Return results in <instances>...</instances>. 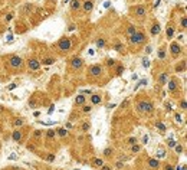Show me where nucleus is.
<instances>
[{
	"mask_svg": "<svg viewBox=\"0 0 187 170\" xmlns=\"http://www.w3.org/2000/svg\"><path fill=\"white\" fill-rule=\"evenodd\" d=\"M174 32H176V26H174L173 22H170V23L167 25V29H166V35H167L168 39H171L173 36H174Z\"/></svg>",
	"mask_w": 187,
	"mask_h": 170,
	"instance_id": "obj_15",
	"label": "nucleus"
},
{
	"mask_svg": "<svg viewBox=\"0 0 187 170\" xmlns=\"http://www.w3.org/2000/svg\"><path fill=\"white\" fill-rule=\"evenodd\" d=\"M128 42H130V45H132V46H141V45H144V43L147 42V36L144 35V32L137 30L134 35L130 36Z\"/></svg>",
	"mask_w": 187,
	"mask_h": 170,
	"instance_id": "obj_4",
	"label": "nucleus"
},
{
	"mask_svg": "<svg viewBox=\"0 0 187 170\" xmlns=\"http://www.w3.org/2000/svg\"><path fill=\"white\" fill-rule=\"evenodd\" d=\"M55 62H56V58H55V56H46V58H43V59L40 61V65L49 66V65H53Z\"/></svg>",
	"mask_w": 187,
	"mask_h": 170,
	"instance_id": "obj_17",
	"label": "nucleus"
},
{
	"mask_svg": "<svg viewBox=\"0 0 187 170\" xmlns=\"http://www.w3.org/2000/svg\"><path fill=\"white\" fill-rule=\"evenodd\" d=\"M186 26H187V19H186V16H181V29L184 30V29H186Z\"/></svg>",
	"mask_w": 187,
	"mask_h": 170,
	"instance_id": "obj_39",
	"label": "nucleus"
},
{
	"mask_svg": "<svg viewBox=\"0 0 187 170\" xmlns=\"http://www.w3.org/2000/svg\"><path fill=\"white\" fill-rule=\"evenodd\" d=\"M0 133H1V127H0Z\"/></svg>",
	"mask_w": 187,
	"mask_h": 170,
	"instance_id": "obj_60",
	"label": "nucleus"
},
{
	"mask_svg": "<svg viewBox=\"0 0 187 170\" xmlns=\"http://www.w3.org/2000/svg\"><path fill=\"white\" fill-rule=\"evenodd\" d=\"M164 170H174V167H173L171 164H166V169Z\"/></svg>",
	"mask_w": 187,
	"mask_h": 170,
	"instance_id": "obj_52",
	"label": "nucleus"
},
{
	"mask_svg": "<svg viewBox=\"0 0 187 170\" xmlns=\"http://www.w3.org/2000/svg\"><path fill=\"white\" fill-rule=\"evenodd\" d=\"M23 124H25V120H23V118H15V121H13V125H15L16 128H17V127H22Z\"/></svg>",
	"mask_w": 187,
	"mask_h": 170,
	"instance_id": "obj_30",
	"label": "nucleus"
},
{
	"mask_svg": "<svg viewBox=\"0 0 187 170\" xmlns=\"http://www.w3.org/2000/svg\"><path fill=\"white\" fill-rule=\"evenodd\" d=\"M102 164H104V160H102V159H98V157H95V159H92V166H94V167L99 169V167H101Z\"/></svg>",
	"mask_w": 187,
	"mask_h": 170,
	"instance_id": "obj_23",
	"label": "nucleus"
},
{
	"mask_svg": "<svg viewBox=\"0 0 187 170\" xmlns=\"http://www.w3.org/2000/svg\"><path fill=\"white\" fill-rule=\"evenodd\" d=\"M156 127L160 130V133H166V130H167V128H166V125L161 123V121H157V123H156Z\"/></svg>",
	"mask_w": 187,
	"mask_h": 170,
	"instance_id": "obj_29",
	"label": "nucleus"
},
{
	"mask_svg": "<svg viewBox=\"0 0 187 170\" xmlns=\"http://www.w3.org/2000/svg\"><path fill=\"white\" fill-rule=\"evenodd\" d=\"M180 108L183 110V111H186V110H187V104H186V98H181V101H180Z\"/></svg>",
	"mask_w": 187,
	"mask_h": 170,
	"instance_id": "obj_38",
	"label": "nucleus"
},
{
	"mask_svg": "<svg viewBox=\"0 0 187 170\" xmlns=\"http://www.w3.org/2000/svg\"><path fill=\"white\" fill-rule=\"evenodd\" d=\"M101 170H112V167H111L109 164H105V163H104V164L101 166Z\"/></svg>",
	"mask_w": 187,
	"mask_h": 170,
	"instance_id": "obj_44",
	"label": "nucleus"
},
{
	"mask_svg": "<svg viewBox=\"0 0 187 170\" xmlns=\"http://www.w3.org/2000/svg\"><path fill=\"white\" fill-rule=\"evenodd\" d=\"M157 56H158V59H164V58H166V48H160Z\"/></svg>",
	"mask_w": 187,
	"mask_h": 170,
	"instance_id": "obj_32",
	"label": "nucleus"
},
{
	"mask_svg": "<svg viewBox=\"0 0 187 170\" xmlns=\"http://www.w3.org/2000/svg\"><path fill=\"white\" fill-rule=\"evenodd\" d=\"M147 164L150 166V169H158V167H160L158 159H148V160H147Z\"/></svg>",
	"mask_w": 187,
	"mask_h": 170,
	"instance_id": "obj_19",
	"label": "nucleus"
},
{
	"mask_svg": "<svg viewBox=\"0 0 187 170\" xmlns=\"http://www.w3.org/2000/svg\"><path fill=\"white\" fill-rule=\"evenodd\" d=\"M142 66H144V68H148V66H150V61H148L147 58L142 59Z\"/></svg>",
	"mask_w": 187,
	"mask_h": 170,
	"instance_id": "obj_42",
	"label": "nucleus"
},
{
	"mask_svg": "<svg viewBox=\"0 0 187 170\" xmlns=\"http://www.w3.org/2000/svg\"><path fill=\"white\" fill-rule=\"evenodd\" d=\"M45 159H46V161L52 163V161H55V154L53 153H47V156H45Z\"/></svg>",
	"mask_w": 187,
	"mask_h": 170,
	"instance_id": "obj_37",
	"label": "nucleus"
},
{
	"mask_svg": "<svg viewBox=\"0 0 187 170\" xmlns=\"http://www.w3.org/2000/svg\"><path fill=\"white\" fill-rule=\"evenodd\" d=\"M69 7H71L72 12H78V10H81V7H82V1L81 0H71Z\"/></svg>",
	"mask_w": 187,
	"mask_h": 170,
	"instance_id": "obj_14",
	"label": "nucleus"
},
{
	"mask_svg": "<svg viewBox=\"0 0 187 170\" xmlns=\"http://www.w3.org/2000/svg\"><path fill=\"white\" fill-rule=\"evenodd\" d=\"M85 101H86V97H85L84 94H81V95H78V97L75 98V105H84Z\"/></svg>",
	"mask_w": 187,
	"mask_h": 170,
	"instance_id": "obj_21",
	"label": "nucleus"
},
{
	"mask_svg": "<svg viewBox=\"0 0 187 170\" xmlns=\"http://www.w3.org/2000/svg\"><path fill=\"white\" fill-rule=\"evenodd\" d=\"M135 32H137V28H135L134 25H128V26H127V35H128V36L134 35Z\"/></svg>",
	"mask_w": 187,
	"mask_h": 170,
	"instance_id": "obj_26",
	"label": "nucleus"
},
{
	"mask_svg": "<svg viewBox=\"0 0 187 170\" xmlns=\"http://www.w3.org/2000/svg\"><path fill=\"white\" fill-rule=\"evenodd\" d=\"M122 166H124V163H121V161H117L115 163V167L117 169H122Z\"/></svg>",
	"mask_w": 187,
	"mask_h": 170,
	"instance_id": "obj_48",
	"label": "nucleus"
},
{
	"mask_svg": "<svg viewBox=\"0 0 187 170\" xmlns=\"http://www.w3.org/2000/svg\"><path fill=\"white\" fill-rule=\"evenodd\" d=\"M131 13H132V16H134L135 19L142 20V19H145L147 15H148V7H147L145 4H137V6H134V7L131 9Z\"/></svg>",
	"mask_w": 187,
	"mask_h": 170,
	"instance_id": "obj_5",
	"label": "nucleus"
},
{
	"mask_svg": "<svg viewBox=\"0 0 187 170\" xmlns=\"http://www.w3.org/2000/svg\"><path fill=\"white\" fill-rule=\"evenodd\" d=\"M89 127H91V124L88 123V121H85V123H84L82 125H81V131H82V133H88Z\"/></svg>",
	"mask_w": 187,
	"mask_h": 170,
	"instance_id": "obj_31",
	"label": "nucleus"
},
{
	"mask_svg": "<svg viewBox=\"0 0 187 170\" xmlns=\"http://www.w3.org/2000/svg\"><path fill=\"white\" fill-rule=\"evenodd\" d=\"M137 143H138V141H137V139H135V137L128 139V144H131V146H132V144H137Z\"/></svg>",
	"mask_w": 187,
	"mask_h": 170,
	"instance_id": "obj_43",
	"label": "nucleus"
},
{
	"mask_svg": "<svg viewBox=\"0 0 187 170\" xmlns=\"http://www.w3.org/2000/svg\"><path fill=\"white\" fill-rule=\"evenodd\" d=\"M13 88H16V84H12V85L9 87V90H13Z\"/></svg>",
	"mask_w": 187,
	"mask_h": 170,
	"instance_id": "obj_57",
	"label": "nucleus"
},
{
	"mask_svg": "<svg viewBox=\"0 0 187 170\" xmlns=\"http://www.w3.org/2000/svg\"><path fill=\"white\" fill-rule=\"evenodd\" d=\"M42 136H43V131H42V130H35V131H33V139L36 140V141L42 139Z\"/></svg>",
	"mask_w": 187,
	"mask_h": 170,
	"instance_id": "obj_27",
	"label": "nucleus"
},
{
	"mask_svg": "<svg viewBox=\"0 0 187 170\" xmlns=\"http://www.w3.org/2000/svg\"><path fill=\"white\" fill-rule=\"evenodd\" d=\"M45 137H46L47 141H50V140H55V137H56V130H47L46 134H45Z\"/></svg>",
	"mask_w": 187,
	"mask_h": 170,
	"instance_id": "obj_22",
	"label": "nucleus"
},
{
	"mask_svg": "<svg viewBox=\"0 0 187 170\" xmlns=\"http://www.w3.org/2000/svg\"><path fill=\"white\" fill-rule=\"evenodd\" d=\"M163 157H166V151L164 150H158L157 151V159H163Z\"/></svg>",
	"mask_w": 187,
	"mask_h": 170,
	"instance_id": "obj_41",
	"label": "nucleus"
},
{
	"mask_svg": "<svg viewBox=\"0 0 187 170\" xmlns=\"http://www.w3.org/2000/svg\"><path fill=\"white\" fill-rule=\"evenodd\" d=\"M53 111H55V105H53V104H52V105H50V108H49V114H52V112H53Z\"/></svg>",
	"mask_w": 187,
	"mask_h": 170,
	"instance_id": "obj_54",
	"label": "nucleus"
},
{
	"mask_svg": "<svg viewBox=\"0 0 187 170\" xmlns=\"http://www.w3.org/2000/svg\"><path fill=\"white\" fill-rule=\"evenodd\" d=\"M158 3H160V0H156V3H154V7H157V6H158Z\"/></svg>",
	"mask_w": 187,
	"mask_h": 170,
	"instance_id": "obj_59",
	"label": "nucleus"
},
{
	"mask_svg": "<svg viewBox=\"0 0 187 170\" xmlns=\"http://www.w3.org/2000/svg\"><path fill=\"white\" fill-rule=\"evenodd\" d=\"M107 65H108V66H115V65H117V61L112 59V58H109V59H107Z\"/></svg>",
	"mask_w": 187,
	"mask_h": 170,
	"instance_id": "obj_40",
	"label": "nucleus"
},
{
	"mask_svg": "<svg viewBox=\"0 0 187 170\" xmlns=\"http://www.w3.org/2000/svg\"><path fill=\"white\" fill-rule=\"evenodd\" d=\"M105 45H107V40H105L104 38H98V39H96V46L98 48H104Z\"/></svg>",
	"mask_w": 187,
	"mask_h": 170,
	"instance_id": "obj_28",
	"label": "nucleus"
},
{
	"mask_svg": "<svg viewBox=\"0 0 187 170\" xmlns=\"http://www.w3.org/2000/svg\"><path fill=\"white\" fill-rule=\"evenodd\" d=\"M160 32H161V26H160V23L157 20H154L153 25H151V29H150V35L151 36H157Z\"/></svg>",
	"mask_w": 187,
	"mask_h": 170,
	"instance_id": "obj_12",
	"label": "nucleus"
},
{
	"mask_svg": "<svg viewBox=\"0 0 187 170\" xmlns=\"http://www.w3.org/2000/svg\"><path fill=\"white\" fill-rule=\"evenodd\" d=\"M140 150H141V147H140V144H138V143L131 146V151H132V153H138Z\"/></svg>",
	"mask_w": 187,
	"mask_h": 170,
	"instance_id": "obj_35",
	"label": "nucleus"
},
{
	"mask_svg": "<svg viewBox=\"0 0 187 170\" xmlns=\"http://www.w3.org/2000/svg\"><path fill=\"white\" fill-rule=\"evenodd\" d=\"M7 66L12 69V71H22L23 69V65H25V61L23 58H20L19 55H10L7 59Z\"/></svg>",
	"mask_w": 187,
	"mask_h": 170,
	"instance_id": "obj_1",
	"label": "nucleus"
},
{
	"mask_svg": "<svg viewBox=\"0 0 187 170\" xmlns=\"http://www.w3.org/2000/svg\"><path fill=\"white\" fill-rule=\"evenodd\" d=\"M89 100H91V104H92V105H98V104L102 102V97L98 95V94H92V95L89 97Z\"/></svg>",
	"mask_w": 187,
	"mask_h": 170,
	"instance_id": "obj_16",
	"label": "nucleus"
},
{
	"mask_svg": "<svg viewBox=\"0 0 187 170\" xmlns=\"http://www.w3.org/2000/svg\"><path fill=\"white\" fill-rule=\"evenodd\" d=\"M72 46H74L72 39H71V38H68V36L61 38V39L58 40V43H56V49H58V52H59V53H68V52H71Z\"/></svg>",
	"mask_w": 187,
	"mask_h": 170,
	"instance_id": "obj_2",
	"label": "nucleus"
},
{
	"mask_svg": "<svg viewBox=\"0 0 187 170\" xmlns=\"http://www.w3.org/2000/svg\"><path fill=\"white\" fill-rule=\"evenodd\" d=\"M124 71H125V66L122 65V63H118V65H117V68H115V75H118V77H120V75H122V72H124Z\"/></svg>",
	"mask_w": 187,
	"mask_h": 170,
	"instance_id": "obj_25",
	"label": "nucleus"
},
{
	"mask_svg": "<svg viewBox=\"0 0 187 170\" xmlns=\"http://www.w3.org/2000/svg\"><path fill=\"white\" fill-rule=\"evenodd\" d=\"M3 112H4V108H3V107L0 105V114H3Z\"/></svg>",
	"mask_w": 187,
	"mask_h": 170,
	"instance_id": "obj_58",
	"label": "nucleus"
},
{
	"mask_svg": "<svg viewBox=\"0 0 187 170\" xmlns=\"http://www.w3.org/2000/svg\"><path fill=\"white\" fill-rule=\"evenodd\" d=\"M127 104H128V100H127V101H124V102L121 104V107H127Z\"/></svg>",
	"mask_w": 187,
	"mask_h": 170,
	"instance_id": "obj_56",
	"label": "nucleus"
},
{
	"mask_svg": "<svg viewBox=\"0 0 187 170\" xmlns=\"http://www.w3.org/2000/svg\"><path fill=\"white\" fill-rule=\"evenodd\" d=\"M40 68V61L36 59V58H30L28 61V69L29 71H37Z\"/></svg>",
	"mask_w": 187,
	"mask_h": 170,
	"instance_id": "obj_9",
	"label": "nucleus"
},
{
	"mask_svg": "<svg viewBox=\"0 0 187 170\" xmlns=\"http://www.w3.org/2000/svg\"><path fill=\"white\" fill-rule=\"evenodd\" d=\"M12 17H13V15H12V13H9V15H6L4 20H6V22H10V20H12Z\"/></svg>",
	"mask_w": 187,
	"mask_h": 170,
	"instance_id": "obj_47",
	"label": "nucleus"
},
{
	"mask_svg": "<svg viewBox=\"0 0 187 170\" xmlns=\"http://www.w3.org/2000/svg\"><path fill=\"white\" fill-rule=\"evenodd\" d=\"M174 147H176V151H177V153H181V151H183V146H180V144H176Z\"/></svg>",
	"mask_w": 187,
	"mask_h": 170,
	"instance_id": "obj_45",
	"label": "nucleus"
},
{
	"mask_svg": "<svg viewBox=\"0 0 187 170\" xmlns=\"http://www.w3.org/2000/svg\"><path fill=\"white\" fill-rule=\"evenodd\" d=\"M174 121H176L177 124H181V123H183V117L177 112V114H174Z\"/></svg>",
	"mask_w": 187,
	"mask_h": 170,
	"instance_id": "obj_36",
	"label": "nucleus"
},
{
	"mask_svg": "<svg viewBox=\"0 0 187 170\" xmlns=\"http://www.w3.org/2000/svg\"><path fill=\"white\" fill-rule=\"evenodd\" d=\"M167 84H168V92L170 94H174L177 90H178V82H177V79L176 78H171V79H168L167 81Z\"/></svg>",
	"mask_w": 187,
	"mask_h": 170,
	"instance_id": "obj_10",
	"label": "nucleus"
},
{
	"mask_svg": "<svg viewBox=\"0 0 187 170\" xmlns=\"http://www.w3.org/2000/svg\"><path fill=\"white\" fill-rule=\"evenodd\" d=\"M142 143H144V144L148 143V136H144V137H142Z\"/></svg>",
	"mask_w": 187,
	"mask_h": 170,
	"instance_id": "obj_53",
	"label": "nucleus"
},
{
	"mask_svg": "<svg viewBox=\"0 0 187 170\" xmlns=\"http://www.w3.org/2000/svg\"><path fill=\"white\" fill-rule=\"evenodd\" d=\"M167 81H168V72H161L160 77H158V84L163 87V85L167 84Z\"/></svg>",
	"mask_w": 187,
	"mask_h": 170,
	"instance_id": "obj_18",
	"label": "nucleus"
},
{
	"mask_svg": "<svg viewBox=\"0 0 187 170\" xmlns=\"http://www.w3.org/2000/svg\"><path fill=\"white\" fill-rule=\"evenodd\" d=\"M102 74H104V68H102V65L95 63V65L88 66V77L89 78H99Z\"/></svg>",
	"mask_w": 187,
	"mask_h": 170,
	"instance_id": "obj_6",
	"label": "nucleus"
},
{
	"mask_svg": "<svg viewBox=\"0 0 187 170\" xmlns=\"http://www.w3.org/2000/svg\"><path fill=\"white\" fill-rule=\"evenodd\" d=\"M56 134H58L59 137L65 139V137H68V136H69V131H68V128H65V127H59V128L56 130Z\"/></svg>",
	"mask_w": 187,
	"mask_h": 170,
	"instance_id": "obj_20",
	"label": "nucleus"
},
{
	"mask_svg": "<svg viewBox=\"0 0 187 170\" xmlns=\"http://www.w3.org/2000/svg\"><path fill=\"white\" fill-rule=\"evenodd\" d=\"M84 59L81 58V56H74L71 62H69V65H71V69H74V71H81L82 69V66H84Z\"/></svg>",
	"mask_w": 187,
	"mask_h": 170,
	"instance_id": "obj_7",
	"label": "nucleus"
},
{
	"mask_svg": "<svg viewBox=\"0 0 187 170\" xmlns=\"http://www.w3.org/2000/svg\"><path fill=\"white\" fill-rule=\"evenodd\" d=\"M28 149H29V150H32V151H35V150H36V147H35L33 144H28Z\"/></svg>",
	"mask_w": 187,
	"mask_h": 170,
	"instance_id": "obj_50",
	"label": "nucleus"
},
{
	"mask_svg": "<svg viewBox=\"0 0 187 170\" xmlns=\"http://www.w3.org/2000/svg\"><path fill=\"white\" fill-rule=\"evenodd\" d=\"M181 52H183V46L178 42H171V45H170V53H171L173 58H178Z\"/></svg>",
	"mask_w": 187,
	"mask_h": 170,
	"instance_id": "obj_8",
	"label": "nucleus"
},
{
	"mask_svg": "<svg viewBox=\"0 0 187 170\" xmlns=\"http://www.w3.org/2000/svg\"><path fill=\"white\" fill-rule=\"evenodd\" d=\"M91 111H92V105H86V104L82 105V112H84V114H88V112H91Z\"/></svg>",
	"mask_w": 187,
	"mask_h": 170,
	"instance_id": "obj_34",
	"label": "nucleus"
},
{
	"mask_svg": "<svg viewBox=\"0 0 187 170\" xmlns=\"http://www.w3.org/2000/svg\"><path fill=\"white\" fill-rule=\"evenodd\" d=\"M166 110H167V111H171V105H170V104H166Z\"/></svg>",
	"mask_w": 187,
	"mask_h": 170,
	"instance_id": "obj_55",
	"label": "nucleus"
},
{
	"mask_svg": "<svg viewBox=\"0 0 187 170\" xmlns=\"http://www.w3.org/2000/svg\"><path fill=\"white\" fill-rule=\"evenodd\" d=\"M81 9H84V12L85 13H91L94 9V0H84L82 1V7Z\"/></svg>",
	"mask_w": 187,
	"mask_h": 170,
	"instance_id": "obj_11",
	"label": "nucleus"
},
{
	"mask_svg": "<svg viewBox=\"0 0 187 170\" xmlns=\"http://www.w3.org/2000/svg\"><path fill=\"white\" fill-rule=\"evenodd\" d=\"M137 111L140 114H151L154 111V104L150 101V100H140L135 105Z\"/></svg>",
	"mask_w": 187,
	"mask_h": 170,
	"instance_id": "obj_3",
	"label": "nucleus"
},
{
	"mask_svg": "<svg viewBox=\"0 0 187 170\" xmlns=\"http://www.w3.org/2000/svg\"><path fill=\"white\" fill-rule=\"evenodd\" d=\"M176 144H177V143H176L174 140H168V147H174Z\"/></svg>",
	"mask_w": 187,
	"mask_h": 170,
	"instance_id": "obj_49",
	"label": "nucleus"
},
{
	"mask_svg": "<svg viewBox=\"0 0 187 170\" xmlns=\"http://www.w3.org/2000/svg\"><path fill=\"white\" fill-rule=\"evenodd\" d=\"M112 153H114V149H112V147H107V149L102 151V154L105 156V157H109V156H112Z\"/></svg>",
	"mask_w": 187,
	"mask_h": 170,
	"instance_id": "obj_33",
	"label": "nucleus"
},
{
	"mask_svg": "<svg viewBox=\"0 0 187 170\" xmlns=\"http://www.w3.org/2000/svg\"><path fill=\"white\" fill-rule=\"evenodd\" d=\"M141 85H147V79H141L140 82L137 84V87H135V88H138V87H141Z\"/></svg>",
	"mask_w": 187,
	"mask_h": 170,
	"instance_id": "obj_46",
	"label": "nucleus"
},
{
	"mask_svg": "<svg viewBox=\"0 0 187 170\" xmlns=\"http://www.w3.org/2000/svg\"><path fill=\"white\" fill-rule=\"evenodd\" d=\"M145 52H147V53H151V52H153V48H151V46H147V48H145Z\"/></svg>",
	"mask_w": 187,
	"mask_h": 170,
	"instance_id": "obj_51",
	"label": "nucleus"
},
{
	"mask_svg": "<svg viewBox=\"0 0 187 170\" xmlns=\"http://www.w3.org/2000/svg\"><path fill=\"white\" fill-rule=\"evenodd\" d=\"M112 49H114L115 52H122V50H124V45H122L121 42H118V40H117V42L112 45Z\"/></svg>",
	"mask_w": 187,
	"mask_h": 170,
	"instance_id": "obj_24",
	"label": "nucleus"
},
{
	"mask_svg": "<svg viewBox=\"0 0 187 170\" xmlns=\"http://www.w3.org/2000/svg\"><path fill=\"white\" fill-rule=\"evenodd\" d=\"M12 139H13L15 143H20L23 140V131H20L19 128H16L15 131L12 133Z\"/></svg>",
	"mask_w": 187,
	"mask_h": 170,
	"instance_id": "obj_13",
	"label": "nucleus"
}]
</instances>
